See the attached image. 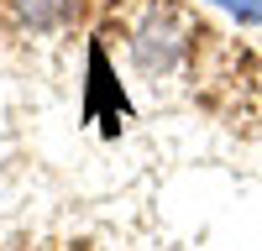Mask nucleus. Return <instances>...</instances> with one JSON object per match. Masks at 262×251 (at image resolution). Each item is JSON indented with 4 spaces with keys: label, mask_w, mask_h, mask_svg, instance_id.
I'll list each match as a JSON object with an SVG mask.
<instances>
[{
    "label": "nucleus",
    "mask_w": 262,
    "mask_h": 251,
    "mask_svg": "<svg viewBox=\"0 0 262 251\" xmlns=\"http://www.w3.org/2000/svg\"><path fill=\"white\" fill-rule=\"evenodd\" d=\"M194 37H205V27H194L184 6L152 0V6L142 11V21L131 27V63H137L147 79H168V73L184 68Z\"/></svg>",
    "instance_id": "obj_1"
},
{
    "label": "nucleus",
    "mask_w": 262,
    "mask_h": 251,
    "mask_svg": "<svg viewBox=\"0 0 262 251\" xmlns=\"http://www.w3.org/2000/svg\"><path fill=\"white\" fill-rule=\"evenodd\" d=\"M131 115L126 105V89L116 84L111 73V53H105V42H90V79H84V120H105V131H116V126Z\"/></svg>",
    "instance_id": "obj_2"
},
{
    "label": "nucleus",
    "mask_w": 262,
    "mask_h": 251,
    "mask_svg": "<svg viewBox=\"0 0 262 251\" xmlns=\"http://www.w3.org/2000/svg\"><path fill=\"white\" fill-rule=\"evenodd\" d=\"M11 11H16V27L48 37L79 21V0H11Z\"/></svg>",
    "instance_id": "obj_3"
},
{
    "label": "nucleus",
    "mask_w": 262,
    "mask_h": 251,
    "mask_svg": "<svg viewBox=\"0 0 262 251\" xmlns=\"http://www.w3.org/2000/svg\"><path fill=\"white\" fill-rule=\"evenodd\" d=\"M210 6H221V11H231L242 27H262V0H210Z\"/></svg>",
    "instance_id": "obj_4"
}]
</instances>
